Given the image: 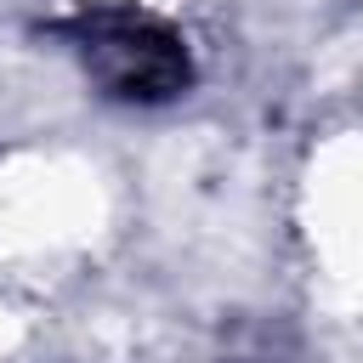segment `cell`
<instances>
[{"instance_id":"obj_1","label":"cell","mask_w":363,"mask_h":363,"mask_svg":"<svg viewBox=\"0 0 363 363\" xmlns=\"http://www.w3.org/2000/svg\"><path fill=\"white\" fill-rule=\"evenodd\" d=\"M79 51L85 68L125 102H164L187 85V51L176 34H164L147 17L125 11H96L79 23Z\"/></svg>"}]
</instances>
